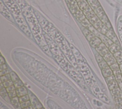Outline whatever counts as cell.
Masks as SVG:
<instances>
[{"label":"cell","instance_id":"6da1fadb","mask_svg":"<svg viewBox=\"0 0 122 109\" xmlns=\"http://www.w3.org/2000/svg\"><path fill=\"white\" fill-rule=\"evenodd\" d=\"M105 78V81L108 85V88H109L110 90L119 88L118 83H117L114 75H113L111 76L106 78Z\"/></svg>","mask_w":122,"mask_h":109},{"label":"cell","instance_id":"7a4b0ae2","mask_svg":"<svg viewBox=\"0 0 122 109\" xmlns=\"http://www.w3.org/2000/svg\"><path fill=\"white\" fill-rule=\"evenodd\" d=\"M96 49L100 55H101L103 57L106 54H107L109 52V48H108L103 43H102L99 46H98L96 48Z\"/></svg>","mask_w":122,"mask_h":109},{"label":"cell","instance_id":"3957f363","mask_svg":"<svg viewBox=\"0 0 122 109\" xmlns=\"http://www.w3.org/2000/svg\"><path fill=\"white\" fill-rule=\"evenodd\" d=\"M105 35L108 38L110 39V40H111L114 43L119 45V41H118V39L116 37L115 34V32L113 31L112 28H111L109 30H108L107 33Z\"/></svg>","mask_w":122,"mask_h":109},{"label":"cell","instance_id":"277c9868","mask_svg":"<svg viewBox=\"0 0 122 109\" xmlns=\"http://www.w3.org/2000/svg\"><path fill=\"white\" fill-rule=\"evenodd\" d=\"M111 92L115 100L119 98H122V93L119 88L111 90Z\"/></svg>","mask_w":122,"mask_h":109},{"label":"cell","instance_id":"5b68a950","mask_svg":"<svg viewBox=\"0 0 122 109\" xmlns=\"http://www.w3.org/2000/svg\"><path fill=\"white\" fill-rule=\"evenodd\" d=\"M102 43V41L101 39L99 37H98L96 36H95L90 42V44L91 46L92 47L95 48H96Z\"/></svg>","mask_w":122,"mask_h":109},{"label":"cell","instance_id":"8992f818","mask_svg":"<svg viewBox=\"0 0 122 109\" xmlns=\"http://www.w3.org/2000/svg\"><path fill=\"white\" fill-rule=\"evenodd\" d=\"M102 73L103 76L106 78L107 77H109L111 76L112 75H114L113 71L111 70L110 66H108L106 67L104 69L102 70Z\"/></svg>","mask_w":122,"mask_h":109},{"label":"cell","instance_id":"52a82bcc","mask_svg":"<svg viewBox=\"0 0 122 109\" xmlns=\"http://www.w3.org/2000/svg\"><path fill=\"white\" fill-rule=\"evenodd\" d=\"M17 96L18 97H21L24 95L28 94V90L25 86H22L21 88L16 89Z\"/></svg>","mask_w":122,"mask_h":109},{"label":"cell","instance_id":"ba28073f","mask_svg":"<svg viewBox=\"0 0 122 109\" xmlns=\"http://www.w3.org/2000/svg\"><path fill=\"white\" fill-rule=\"evenodd\" d=\"M113 54L116 60L117 63L119 65L122 64V50L120 49Z\"/></svg>","mask_w":122,"mask_h":109},{"label":"cell","instance_id":"9c48e42d","mask_svg":"<svg viewBox=\"0 0 122 109\" xmlns=\"http://www.w3.org/2000/svg\"><path fill=\"white\" fill-rule=\"evenodd\" d=\"M78 5L80 9L82 11H84L89 6V5L86 0H82L81 1L78 3Z\"/></svg>","mask_w":122,"mask_h":109},{"label":"cell","instance_id":"30bf717a","mask_svg":"<svg viewBox=\"0 0 122 109\" xmlns=\"http://www.w3.org/2000/svg\"><path fill=\"white\" fill-rule=\"evenodd\" d=\"M108 48H109V51L113 54H114L121 49L119 45L115 43H113Z\"/></svg>","mask_w":122,"mask_h":109},{"label":"cell","instance_id":"8fae6325","mask_svg":"<svg viewBox=\"0 0 122 109\" xmlns=\"http://www.w3.org/2000/svg\"><path fill=\"white\" fill-rule=\"evenodd\" d=\"M109 30V28H108V27L103 23L100 26L99 28L97 29V30L99 33L104 35H106V34L107 33V32Z\"/></svg>","mask_w":122,"mask_h":109},{"label":"cell","instance_id":"7c38bea8","mask_svg":"<svg viewBox=\"0 0 122 109\" xmlns=\"http://www.w3.org/2000/svg\"><path fill=\"white\" fill-rule=\"evenodd\" d=\"M29 97H30V101L31 102L32 105H33L36 104L37 103H38V102H39L38 99L36 97L35 95L33 94L32 92L29 93Z\"/></svg>","mask_w":122,"mask_h":109},{"label":"cell","instance_id":"4fadbf2b","mask_svg":"<svg viewBox=\"0 0 122 109\" xmlns=\"http://www.w3.org/2000/svg\"><path fill=\"white\" fill-rule=\"evenodd\" d=\"M65 2L69 8H70L74 5L78 4V3L76 0H65Z\"/></svg>","mask_w":122,"mask_h":109},{"label":"cell","instance_id":"5bb4252c","mask_svg":"<svg viewBox=\"0 0 122 109\" xmlns=\"http://www.w3.org/2000/svg\"><path fill=\"white\" fill-rule=\"evenodd\" d=\"M13 85L15 86L16 89L21 88L24 86L23 82L20 79H19L15 82H13Z\"/></svg>","mask_w":122,"mask_h":109},{"label":"cell","instance_id":"9a60e30c","mask_svg":"<svg viewBox=\"0 0 122 109\" xmlns=\"http://www.w3.org/2000/svg\"><path fill=\"white\" fill-rule=\"evenodd\" d=\"M115 101L116 109H122V98H119Z\"/></svg>","mask_w":122,"mask_h":109},{"label":"cell","instance_id":"2e32d148","mask_svg":"<svg viewBox=\"0 0 122 109\" xmlns=\"http://www.w3.org/2000/svg\"><path fill=\"white\" fill-rule=\"evenodd\" d=\"M10 79H11V76L10 73L1 76V82L4 83L5 82L9 80Z\"/></svg>","mask_w":122,"mask_h":109},{"label":"cell","instance_id":"e0dca14e","mask_svg":"<svg viewBox=\"0 0 122 109\" xmlns=\"http://www.w3.org/2000/svg\"><path fill=\"white\" fill-rule=\"evenodd\" d=\"M10 76H11V80L13 81V82H15L16 80H18L19 78V77L18 76V75L13 71H11L10 73Z\"/></svg>","mask_w":122,"mask_h":109},{"label":"cell","instance_id":"ac0fdd59","mask_svg":"<svg viewBox=\"0 0 122 109\" xmlns=\"http://www.w3.org/2000/svg\"><path fill=\"white\" fill-rule=\"evenodd\" d=\"M30 100V97L29 95H24V96H23L22 97H19V101L20 103H22L23 102H25L27 101H28Z\"/></svg>","mask_w":122,"mask_h":109},{"label":"cell","instance_id":"d6986e66","mask_svg":"<svg viewBox=\"0 0 122 109\" xmlns=\"http://www.w3.org/2000/svg\"><path fill=\"white\" fill-rule=\"evenodd\" d=\"M80 23L82 25V26L83 27H85V28H87V27L91 24L89 20L88 19H87L86 18L85 19H84L83 21L81 22Z\"/></svg>","mask_w":122,"mask_h":109},{"label":"cell","instance_id":"ffe728a7","mask_svg":"<svg viewBox=\"0 0 122 109\" xmlns=\"http://www.w3.org/2000/svg\"><path fill=\"white\" fill-rule=\"evenodd\" d=\"M20 103H21V107H22V109L27 108V107H28L32 105L31 102V101L30 100L28 101H25V102Z\"/></svg>","mask_w":122,"mask_h":109},{"label":"cell","instance_id":"44dd1931","mask_svg":"<svg viewBox=\"0 0 122 109\" xmlns=\"http://www.w3.org/2000/svg\"><path fill=\"white\" fill-rule=\"evenodd\" d=\"M106 62L108 64V66H110L112 65L113 64L116 63L117 61H116V60L115 58L114 57V56H113L111 58H110L109 60H107L106 61Z\"/></svg>","mask_w":122,"mask_h":109},{"label":"cell","instance_id":"7402d4cb","mask_svg":"<svg viewBox=\"0 0 122 109\" xmlns=\"http://www.w3.org/2000/svg\"><path fill=\"white\" fill-rule=\"evenodd\" d=\"M98 64H99V67L100 68V69L101 70L104 69V68H105L106 67L109 66H108V64L107 63L106 61H105L104 60L103 61L101 62L100 63H98Z\"/></svg>","mask_w":122,"mask_h":109},{"label":"cell","instance_id":"603a6c76","mask_svg":"<svg viewBox=\"0 0 122 109\" xmlns=\"http://www.w3.org/2000/svg\"><path fill=\"white\" fill-rule=\"evenodd\" d=\"M69 9H70V11H71V12L73 13V15L74 14V13H75V12H76L78 10H80V8L79 7L78 4L74 5V6L71 7Z\"/></svg>","mask_w":122,"mask_h":109},{"label":"cell","instance_id":"cb8c5ba5","mask_svg":"<svg viewBox=\"0 0 122 109\" xmlns=\"http://www.w3.org/2000/svg\"><path fill=\"white\" fill-rule=\"evenodd\" d=\"M84 15V13H83V12L80 9L79 10H78L76 12H75V13H74V14L73 15L77 19V18H79L80 17H81L82 16H83Z\"/></svg>","mask_w":122,"mask_h":109},{"label":"cell","instance_id":"d4e9b609","mask_svg":"<svg viewBox=\"0 0 122 109\" xmlns=\"http://www.w3.org/2000/svg\"><path fill=\"white\" fill-rule=\"evenodd\" d=\"M11 103L13 105H15L16 104H17V103H19L20 102V101H19V97H18L17 96H16V97H14V98L11 99Z\"/></svg>","mask_w":122,"mask_h":109},{"label":"cell","instance_id":"484cf974","mask_svg":"<svg viewBox=\"0 0 122 109\" xmlns=\"http://www.w3.org/2000/svg\"><path fill=\"white\" fill-rule=\"evenodd\" d=\"M113 56H114V54L111 52L109 51L107 54H106L103 58H104V60L105 61H107V60H109L110 58H111Z\"/></svg>","mask_w":122,"mask_h":109},{"label":"cell","instance_id":"4316f807","mask_svg":"<svg viewBox=\"0 0 122 109\" xmlns=\"http://www.w3.org/2000/svg\"><path fill=\"white\" fill-rule=\"evenodd\" d=\"M99 20V18H98V17L96 15L94 17H93L92 18H91V19L89 20L90 21V23L91 24H92V25H93L95 23H96L98 20Z\"/></svg>","mask_w":122,"mask_h":109},{"label":"cell","instance_id":"83f0119b","mask_svg":"<svg viewBox=\"0 0 122 109\" xmlns=\"http://www.w3.org/2000/svg\"><path fill=\"white\" fill-rule=\"evenodd\" d=\"M110 68L111 69V70H112L113 71H115L116 70H117L118 69H120V67H119V64L116 62L114 64H113L112 65L110 66Z\"/></svg>","mask_w":122,"mask_h":109},{"label":"cell","instance_id":"f1b7e54d","mask_svg":"<svg viewBox=\"0 0 122 109\" xmlns=\"http://www.w3.org/2000/svg\"><path fill=\"white\" fill-rule=\"evenodd\" d=\"M96 58L97 62L98 63H100L101 62L103 61L104 60L103 57H102L101 55H100L98 53L96 54Z\"/></svg>","mask_w":122,"mask_h":109},{"label":"cell","instance_id":"f546056e","mask_svg":"<svg viewBox=\"0 0 122 109\" xmlns=\"http://www.w3.org/2000/svg\"><path fill=\"white\" fill-rule=\"evenodd\" d=\"M4 87L5 88H7L11 85H13V82L11 80H8L6 82H5L4 83Z\"/></svg>","mask_w":122,"mask_h":109},{"label":"cell","instance_id":"4dcf8cb0","mask_svg":"<svg viewBox=\"0 0 122 109\" xmlns=\"http://www.w3.org/2000/svg\"><path fill=\"white\" fill-rule=\"evenodd\" d=\"M32 106L33 109H42V108H43L42 104L40 101L38 102V103H37L36 104H35L33 105H32Z\"/></svg>","mask_w":122,"mask_h":109},{"label":"cell","instance_id":"1f68e13d","mask_svg":"<svg viewBox=\"0 0 122 109\" xmlns=\"http://www.w3.org/2000/svg\"><path fill=\"white\" fill-rule=\"evenodd\" d=\"M92 11H93L92 9V8H91V7L90 6H89V7H88L84 11H83V13H84V14L85 16H86L87 15H88L89 13H90L91 12H92Z\"/></svg>","mask_w":122,"mask_h":109},{"label":"cell","instance_id":"d6a6232c","mask_svg":"<svg viewBox=\"0 0 122 109\" xmlns=\"http://www.w3.org/2000/svg\"><path fill=\"white\" fill-rule=\"evenodd\" d=\"M8 94H9V97H10L11 99L17 96L16 90H15L12 91H11L10 92H9Z\"/></svg>","mask_w":122,"mask_h":109},{"label":"cell","instance_id":"836d02e7","mask_svg":"<svg viewBox=\"0 0 122 109\" xmlns=\"http://www.w3.org/2000/svg\"><path fill=\"white\" fill-rule=\"evenodd\" d=\"M3 99H4L5 101H6L7 102L10 103L11 102V99L9 96L8 93H7L6 94H5L4 95H3L2 96H1Z\"/></svg>","mask_w":122,"mask_h":109},{"label":"cell","instance_id":"e575fe53","mask_svg":"<svg viewBox=\"0 0 122 109\" xmlns=\"http://www.w3.org/2000/svg\"><path fill=\"white\" fill-rule=\"evenodd\" d=\"M102 23H102V21L99 19V20H98L96 23H95L93 25V26H94V27L97 30V29L99 28L100 26L102 25Z\"/></svg>","mask_w":122,"mask_h":109},{"label":"cell","instance_id":"d590c367","mask_svg":"<svg viewBox=\"0 0 122 109\" xmlns=\"http://www.w3.org/2000/svg\"><path fill=\"white\" fill-rule=\"evenodd\" d=\"M95 16H96V13L94 12L93 11H92V12H91L90 13H89L88 15H87L86 16V18L87 19H88V20H90L91 18H92L93 17H94Z\"/></svg>","mask_w":122,"mask_h":109},{"label":"cell","instance_id":"8d00e7d4","mask_svg":"<svg viewBox=\"0 0 122 109\" xmlns=\"http://www.w3.org/2000/svg\"><path fill=\"white\" fill-rule=\"evenodd\" d=\"M82 32L85 37H87L91 33V32L90 30H89L88 29L85 28L84 27V29H82Z\"/></svg>","mask_w":122,"mask_h":109},{"label":"cell","instance_id":"74e56055","mask_svg":"<svg viewBox=\"0 0 122 109\" xmlns=\"http://www.w3.org/2000/svg\"><path fill=\"white\" fill-rule=\"evenodd\" d=\"M96 35H95L93 33H91L87 37H86V38H87V39L88 40V41L90 42L96 36Z\"/></svg>","mask_w":122,"mask_h":109},{"label":"cell","instance_id":"f35d334b","mask_svg":"<svg viewBox=\"0 0 122 109\" xmlns=\"http://www.w3.org/2000/svg\"><path fill=\"white\" fill-rule=\"evenodd\" d=\"M6 90H7L8 93L10 92L15 90H16V88H15V86H14V85H11V86L7 88H6Z\"/></svg>","mask_w":122,"mask_h":109},{"label":"cell","instance_id":"ab89813d","mask_svg":"<svg viewBox=\"0 0 122 109\" xmlns=\"http://www.w3.org/2000/svg\"><path fill=\"white\" fill-rule=\"evenodd\" d=\"M89 6H92L98 2V0H87Z\"/></svg>","mask_w":122,"mask_h":109},{"label":"cell","instance_id":"60d3db41","mask_svg":"<svg viewBox=\"0 0 122 109\" xmlns=\"http://www.w3.org/2000/svg\"><path fill=\"white\" fill-rule=\"evenodd\" d=\"M10 73V71L9 70L7 69L6 70H2V71H0V76H2L5 75H6L7 74H9Z\"/></svg>","mask_w":122,"mask_h":109},{"label":"cell","instance_id":"b9f144b4","mask_svg":"<svg viewBox=\"0 0 122 109\" xmlns=\"http://www.w3.org/2000/svg\"><path fill=\"white\" fill-rule=\"evenodd\" d=\"M100 6H101V5H100V3H99V2H98V3H97L96 4H93V5L91 6L92 9L93 10H96V9H97V8H98V7H100Z\"/></svg>","mask_w":122,"mask_h":109},{"label":"cell","instance_id":"7bdbcfd3","mask_svg":"<svg viewBox=\"0 0 122 109\" xmlns=\"http://www.w3.org/2000/svg\"><path fill=\"white\" fill-rule=\"evenodd\" d=\"M102 11H103V9L102 8V7L101 6H100V7H99L98 8H97V9H96V10H93V11L94 12L96 13V15H97L98 13H99L100 12H102Z\"/></svg>","mask_w":122,"mask_h":109},{"label":"cell","instance_id":"ee69618b","mask_svg":"<svg viewBox=\"0 0 122 109\" xmlns=\"http://www.w3.org/2000/svg\"><path fill=\"white\" fill-rule=\"evenodd\" d=\"M7 69H8V67L6 64H3L2 65H1V66H0V71H2V70H6Z\"/></svg>","mask_w":122,"mask_h":109},{"label":"cell","instance_id":"f6af8a7d","mask_svg":"<svg viewBox=\"0 0 122 109\" xmlns=\"http://www.w3.org/2000/svg\"><path fill=\"white\" fill-rule=\"evenodd\" d=\"M85 18H86V16L84 14L83 16H82L81 17H80L79 18H77V20L80 23H81V22L83 21L84 19H85Z\"/></svg>","mask_w":122,"mask_h":109},{"label":"cell","instance_id":"bcb514c9","mask_svg":"<svg viewBox=\"0 0 122 109\" xmlns=\"http://www.w3.org/2000/svg\"><path fill=\"white\" fill-rule=\"evenodd\" d=\"M0 60H1V61H0V65H2L5 64V60L4 58L2 55L1 56V57H0Z\"/></svg>","mask_w":122,"mask_h":109},{"label":"cell","instance_id":"7dc6e473","mask_svg":"<svg viewBox=\"0 0 122 109\" xmlns=\"http://www.w3.org/2000/svg\"><path fill=\"white\" fill-rule=\"evenodd\" d=\"M105 12H104V10L103 11H102V12H99V13H98L97 15H96V16L98 17V18H100L101 17H102L103 16H104V15H105Z\"/></svg>","mask_w":122,"mask_h":109},{"label":"cell","instance_id":"c3c4849f","mask_svg":"<svg viewBox=\"0 0 122 109\" xmlns=\"http://www.w3.org/2000/svg\"><path fill=\"white\" fill-rule=\"evenodd\" d=\"M13 107H15V109H22V107H21V103L20 102L17 103V104H16L14 105H13Z\"/></svg>","mask_w":122,"mask_h":109},{"label":"cell","instance_id":"681fc988","mask_svg":"<svg viewBox=\"0 0 122 109\" xmlns=\"http://www.w3.org/2000/svg\"><path fill=\"white\" fill-rule=\"evenodd\" d=\"M4 88H5V87H4V83L1 82V84H0V90H2Z\"/></svg>","mask_w":122,"mask_h":109},{"label":"cell","instance_id":"f907efd6","mask_svg":"<svg viewBox=\"0 0 122 109\" xmlns=\"http://www.w3.org/2000/svg\"><path fill=\"white\" fill-rule=\"evenodd\" d=\"M33 109L32 106L31 105V106H29V107H27V108H23V109Z\"/></svg>","mask_w":122,"mask_h":109},{"label":"cell","instance_id":"816d5d0a","mask_svg":"<svg viewBox=\"0 0 122 109\" xmlns=\"http://www.w3.org/2000/svg\"><path fill=\"white\" fill-rule=\"evenodd\" d=\"M76 1H77V3H79V2H80V1H82V0H76Z\"/></svg>","mask_w":122,"mask_h":109},{"label":"cell","instance_id":"f5cc1de1","mask_svg":"<svg viewBox=\"0 0 122 109\" xmlns=\"http://www.w3.org/2000/svg\"><path fill=\"white\" fill-rule=\"evenodd\" d=\"M45 109L44 108H42V109Z\"/></svg>","mask_w":122,"mask_h":109},{"label":"cell","instance_id":"db71d44e","mask_svg":"<svg viewBox=\"0 0 122 109\" xmlns=\"http://www.w3.org/2000/svg\"><path fill=\"white\" fill-rule=\"evenodd\" d=\"M86 1H87V0H86Z\"/></svg>","mask_w":122,"mask_h":109}]
</instances>
